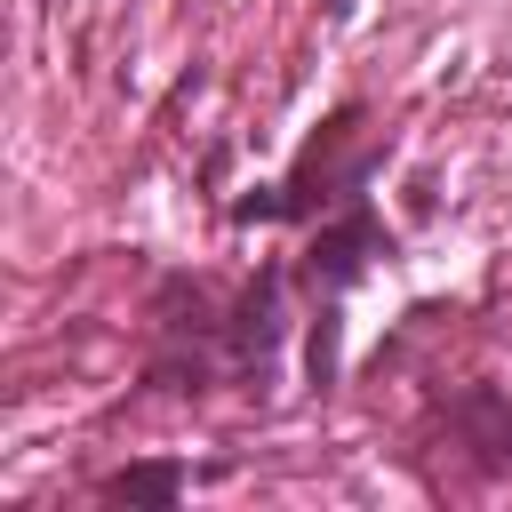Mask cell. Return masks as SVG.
<instances>
[{"instance_id": "1", "label": "cell", "mask_w": 512, "mask_h": 512, "mask_svg": "<svg viewBox=\"0 0 512 512\" xmlns=\"http://www.w3.org/2000/svg\"><path fill=\"white\" fill-rule=\"evenodd\" d=\"M360 184H368L360 104H344V112L320 128V144L296 160V176H288L280 192H264V200H240L232 216H312V208H352V200H360Z\"/></svg>"}, {"instance_id": "2", "label": "cell", "mask_w": 512, "mask_h": 512, "mask_svg": "<svg viewBox=\"0 0 512 512\" xmlns=\"http://www.w3.org/2000/svg\"><path fill=\"white\" fill-rule=\"evenodd\" d=\"M432 424L448 432V456L472 472V480H512V392L496 384H456Z\"/></svg>"}, {"instance_id": "3", "label": "cell", "mask_w": 512, "mask_h": 512, "mask_svg": "<svg viewBox=\"0 0 512 512\" xmlns=\"http://www.w3.org/2000/svg\"><path fill=\"white\" fill-rule=\"evenodd\" d=\"M368 256H384V224H376V208H368V200H352L336 224H320V232H312V248H304V264H296V280H304L312 296H336V288H352V280L368 272Z\"/></svg>"}, {"instance_id": "4", "label": "cell", "mask_w": 512, "mask_h": 512, "mask_svg": "<svg viewBox=\"0 0 512 512\" xmlns=\"http://www.w3.org/2000/svg\"><path fill=\"white\" fill-rule=\"evenodd\" d=\"M280 272H256L240 296H232V312H224V360H232V376H264V360H272V344H280Z\"/></svg>"}, {"instance_id": "5", "label": "cell", "mask_w": 512, "mask_h": 512, "mask_svg": "<svg viewBox=\"0 0 512 512\" xmlns=\"http://www.w3.org/2000/svg\"><path fill=\"white\" fill-rule=\"evenodd\" d=\"M96 496L104 504H136V512H168L184 496V464H120V472L96 480Z\"/></svg>"}]
</instances>
